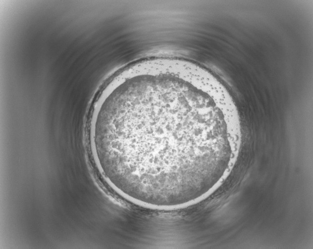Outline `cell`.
Here are the masks:
<instances>
[{"label":"cell","mask_w":313,"mask_h":249,"mask_svg":"<svg viewBox=\"0 0 313 249\" xmlns=\"http://www.w3.org/2000/svg\"><path fill=\"white\" fill-rule=\"evenodd\" d=\"M231 122L193 76L157 66L122 73L89 124L93 162L106 183L139 207L188 208L215 189L232 150Z\"/></svg>","instance_id":"1"}]
</instances>
